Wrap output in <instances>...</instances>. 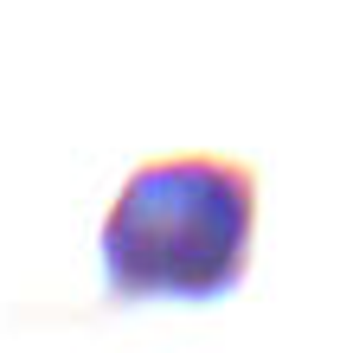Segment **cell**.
Wrapping results in <instances>:
<instances>
[{
	"label": "cell",
	"mask_w": 353,
	"mask_h": 353,
	"mask_svg": "<svg viewBox=\"0 0 353 353\" xmlns=\"http://www.w3.org/2000/svg\"><path fill=\"white\" fill-rule=\"evenodd\" d=\"M257 174L225 154H161L122 180L97 257L116 302H225L251 270Z\"/></svg>",
	"instance_id": "cell-1"
}]
</instances>
